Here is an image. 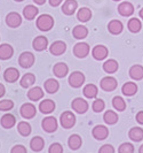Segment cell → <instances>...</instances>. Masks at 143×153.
<instances>
[{"label": "cell", "instance_id": "cell-1", "mask_svg": "<svg viewBox=\"0 0 143 153\" xmlns=\"http://www.w3.org/2000/svg\"><path fill=\"white\" fill-rule=\"evenodd\" d=\"M54 17L49 14H41L38 16L37 21H36V25L40 31H49L54 27Z\"/></svg>", "mask_w": 143, "mask_h": 153}, {"label": "cell", "instance_id": "cell-2", "mask_svg": "<svg viewBox=\"0 0 143 153\" xmlns=\"http://www.w3.org/2000/svg\"><path fill=\"white\" fill-rule=\"evenodd\" d=\"M60 123L63 127V129H71L73 128L76 124V115L70 112V111H65L63 112L60 116Z\"/></svg>", "mask_w": 143, "mask_h": 153}, {"label": "cell", "instance_id": "cell-3", "mask_svg": "<svg viewBox=\"0 0 143 153\" xmlns=\"http://www.w3.org/2000/svg\"><path fill=\"white\" fill-rule=\"evenodd\" d=\"M20 114L23 119H26V120H31L33 119L36 114H37V108L31 102H25L23 104L21 108H20Z\"/></svg>", "mask_w": 143, "mask_h": 153}, {"label": "cell", "instance_id": "cell-4", "mask_svg": "<svg viewBox=\"0 0 143 153\" xmlns=\"http://www.w3.org/2000/svg\"><path fill=\"white\" fill-rule=\"evenodd\" d=\"M71 107H72V111H75L76 113L78 114H85L87 111H88V102L85 99L78 97V98H75L71 102Z\"/></svg>", "mask_w": 143, "mask_h": 153}, {"label": "cell", "instance_id": "cell-5", "mask_svg": "<svg viewBox=\"0 0 143 153\" xmlns=\"http://www.w3.org/2000/svg\"><path fill=\"white\" fill-rule=\"evenodd\" d=\"M68 83L71 88L78 89V88H80L85 83V75H84L81 71H73L69 76Z\"/></svg>", "mask_w": 143, "mask_h": 153}, {"label": "cell", "instance_id": "cell-6", "mask_svg": "<svg viewBox=\"0 0 143 153\" xmlns=\"http://www.w3.org/2000/svg\"><path fill=\"white\" fill-rule=\"evenodd\" d=\"M34 61H36V58L33 53L31 52H23L21 53L20 58H18V65L22 67V68H30L34 65Z\"/></svg>", "mask_w": 143, "mask_h": 153}, {"label": "cell", "instance_id": "cell-7", "mask_svg": "<svg viewBox=\"0 0 143 153\" xmlns=\"http://www.w3.org/2000/svg\"><path fill=\"white\" fill-rule=\"evenodd\" d=\"M41 127H43L44 131L48 132V134H52V132H55L57 130L59 123L54 116H47L41 121Z\"/></svg>", "mask_w": 143, "mask_h": 153}, {"label": "cell", "instance_id": "cell-8", "mask_svg": "<svg viewBox=\"0 0 143 153\" xmlns=\"http://www.w3.org/2000/svg\"><path fill=\"white\" fill-rule=\"evenodd\" d=\"M89 45L87 43H77L75 46H73V55L76 58H79V59H84L86 58L88 54H89Z\"/></svg>", "mask_w": 143, "mask_h": 153}, {"label": "cell", "instance_id": "cell-9", "mask_svg": "<svg viewBox=\"0 0 143 153\" xmlns=\"http://www.w3.org/2000/svg\"><path fill=\"white\" fill-rule=\"evenodd\" d=\"M117 85H118L117 79L112 76L103 77V78L101 79V82H100L101 89L106 92H111V91H113V90H116Z\"/></svg>", "mask_w": 143, "mask_h": 153}, {"label": "cell", "instance_id": "cell-10", "mask_svg": "<svg viewBox=\"0 0 143 153\" xmlns=\"http://www.w3.org/2000/svg\"><path fill=\"white\" fill-rule=\"evenodd\" d=\"M5 22H6V24H7L9 28L15 29V28H18V27L21 25V23H22V17H21V15H20L18 13H16V12H10V13H8L7 16H6Z\"/></svg>", "mask_w": 143, "mask_h": 153}, {"label": "cell", "instance_id": "cell-11", "mask_svg": "<svg viewBox=\"0 0 143 153\" xmlns=\"http://www.w3.org/2000/svg\"><path fill=\"white\" fill-rule=\"evenodd\" d=\"M108 54H109V50H108V47L104 45H96V46H94L93 50H92V55H93V58H94L95 60H98V61L104 60L106 56H108Z\"/></svg>", "mask_w": 143, "mask_h": 153}, {"label": "cell", "instance_id": "cell-12", "mask_svg": "<svg viewBox=\"0 0 143 153\" xmlns=\"http://www.w3.org/2000/svg\"><path fill=\"white\" fill-rule=\"evenodd\" d=\"M92 135L93 137L98 140H104L108 136H109V129L106 128V126H102V124H98L93 128L92 130Z\"/></svg>", "mask_w": 143, "mask_h": 153}, {"label": "cell", "instance_id": "cell-13", "mask_svg": "<svg viewBox=\"0 0 143 153\" xmlns=\"http://www.w3.org/2000/svg\"><path fill=\"white\" fill-rule=\"evenodd\" d=\"M65 51H67V44L62 40H56L49 46V52L55 56H60Z\"/></svg>", "mask_w": 143, "mask_h": 153}, {"label": "cell", "instance_id": "cell-14", "mask_svg": "<svg viewBox=\"0 0 143 153\" xmlns=\"http://www.w3.org/2000/svg\"><path fill=\"white\" fill-rule=\"evenodd\" d=\"M69 73V67L67 63L64 62H57L56 65H54L53 67V74L57 78H64L68 75Z\"/></svg>", "mask_w": 143, "mask_h": 153}, {"label": "cell", "instance_id": "cell-15", "mask_svg": "<svg viewBox=\"0 0 143 153\" xmlns=\"http://www.w3.org/2000/svg\"><path fill=\"white\" fill-rule=\"evenodd\" d=\"M20 78V71L14 67H9L4 73V79L7 83H15Z\"/></svg>", "mask_w": 143, "mask_h": 153}, {"label": "cell", "instance_id": "cell-16", "mask_svg": "<svg viewBox=\"0 0 143 153\" xmlns=\"http://www.w3.org/2000/svg\"><path fill=\"white\" fill-rule=\"evenodd\" d=\"M32 47L33 50H36L37 52H41L45 51L46 48L48 47V39L45 36H38L33 39L32 42Z\"/></svg>", "mask_w": 143, "mask_h": 153}, {"label": "cell", "instance_id": "cell-17", "mask_svg": "<svg viewBox=\"0 0 143 153\" xmlns=\"http://www.w3.org/2000/svg\"><path fill=\"white\" fill-rule=\"evenodd\" d=\"M77 8H78V2L76 0H65L62 6V13L64 15L71 16L75 14Z\"/></svg>", "mask_w": 143, "mask_h": 153}, {"label": "cell", "instance_id": "cell-18", "mask_svg": "<svg viewBox=\"0 0 143 153\" xmlns=\"http://www.w3.org/2000/svg\"><path fill=\"white\" fill-rule=\"evenodd\" d=\"M55 107H56L55 101H53L52 99H44L39 104V111L43 114H51L55 111Z\"/></svg>", "mask_w": 143, "mask_h": 153}, {"label": "cell", "instance_id": "cell-19", "mask_svg": "<svg viewBox=\"0 0 143 153\" xmlns=\"http://www.w3.org/2000/svg\"><path fill=\"white\" fill-rule=\"evenodd\" d=\"M16 124V119L15 116L10 113L2 115L1 119H0V126L4 128V129H10L13 128Z\"/></svg>", "mask_w": 143, "mask_h": 153}, {"label": "cell", "instance_id": "cell-20", "mask_svg": "<svg viewBox=\"0 0 143 153\" xmlns=\"http://www.w3.org/2000/svg\"><path fill=\"white\" fill-rule=\"evenodd\" d=\"M118 13L121 16L128 17V16L133 15V13H134V6L131 2H128V1H124V2H121L120 5L118 6Z\"/></svg>", "mask_w": 143, "mask_h": 153}, {"label": "cell", "instance_id": "cell-21", "mask_svg": "<svg viewBox=\"0 0 143 153\" xmlns=\"http://www.w3.org/2000/svg\"><path fill=\"white\" fill-rule=\"evenodd\" d=\"M44 88H45V91L47 93L54 94V93H56V92L59 91L60 83L56 79H54V78H48V79H46L45 83H44Z\"/></svg>", "mask_w": 143, "mask_h": 153}, {"label": "cell", "instance_id": "cell-22", "mask_svg": "<svg viewBox=\"0 0 143 153\" xmlns=\"http://www.w3.org/2000/svg\"><path fill=\"white\" fill-rule=\"evenodd\" d=\"M14 48L9 44H1L0 45V60H8L13 56Z\"/></svg>", "mask_w": 143, "mask_h": 153}, {"label": "cell", "instance_id": "cell-23", "mask_svg": "<svg viewBox=\"0 0 143 153\" xmlns=\"http://www.w3.org/2000/svg\"><path fill=\"white\" fill-rule=\"evenodd\" d=\"M38 14H39V9L36 6H33V5H26L25 7L23 8V16L28 21L33 20Z\"/></svg>", "mask_w": 143, "mask_h": 153}, {"label": "cell", "instance_id": "cell-24", "mask_svg": "<svg viewBox=\"0 0 143 153\" xmlns=\"http://www.w3.org/2000/svg\"><path fill=\"white\" fill-rule=\"evenodd\" d=\"M88 35V29L85 27V25H81V24H78L76 25L75 28L72 29V36L75 37L76 39H85Z\"/></svg>", "mask_w": 143, "mask_h": 153}, {"label": "cell", "instance_id": "cell-25", "mask_svg": "<svg viewBox=\"0 0 143 153\" xmlns=\"http://www.w3.org/2000/svg\"><path fill=\"white\" fill-rule=\"evenodd\" d=\"M68 145L71 151H76V150H78L79 147H81V145H83V139H81V137H80L79 135L73 134V135H71V136L69 137Z\"/></svg>", "mask_w": 143, "mask_h": 153}, {"label": "cell", "instance_id": "cell-26", "mask_svg": "<svg viewBox=\"0 0 143 153\" xmlns=\"http://www.w3.org/2000/svg\"><path fill=\"white\" fill-rule=\"evenodd\" d=\"M44 97V90L40 86H34L31 88L30 90L28 91V98L31 101H38Z\"/></svg>", "mask_w": 143, "mask_h": 153}, {"label": "cell", "instance_id": "cell-27", "mask_svg": "<svg viewBox=\"0 0 143 153\" xmlns=\"http://www.w3.org/2000/svg\"><path fill=\"white\" fill-rule=\"evenodd\" d=\"M44 146H45V140H44L43 137H40V136H34V137L31 139L30 147L33 152H40V151H43Z\"/></svg>", "mask_w": 143, "mask_h": 153}, {"label": "cell", "instance_id": "cell-28", "mask_svg": "<svg viewBox=\"0 0 143 153\" xmlns=\"http://www.w3.org/2000/svg\"><path fill=\"white\" fill-rule=\"evenodd\" d=\"M124 29V25L119 20H112L108 24V30L112 35H119Z\"/></svg>", "mask_w": 143, "mask_h": 153}, {"label": "cell", "instance_id": "cell-29", "mask_svg": "<svg viewBox=\"0 0 143 153\" xmlns=\"http://www.w3.org/2000/svg\"><path fill=\"white\" fill-rule=\"evenodd\" d=\"M83 93L86 98H88V99H93V98H95V97L98 96V89L95 84H87V85H85V86H84Z\"/></svg>", "mask_w": 143, "mask_h": 153}, {"label": "cell", "instance_id": "cell-30", "mask_svg": "<svg viewBox=\"0 0 143 153\" xmlns=\"http://www.w3.org/2000/svg\"><path fill=\"white\" fill-rule=\"evenodd\" d=\"M77 19L80 22H88L92 19V10L87 7H81L77 13Z\"/></svg>", "mask_w": 143, "mask_h": 153}, {"label": "cell", "instance_id": "cell-31", "mask_svg": "<svg viewBox=\"0 0 143 153\" xmlns=\"http://www.w3.org/2000/svg\"><path fill=\"white\" fill-rule=\"evenodd\" d=\"M118 68H119V65L114 59H109L103 63V70L106 74H113L118 70Z\"/></svg>", "mask_w": 143, "mask_h": 153}, {"label": "cell", "instance_id": "cell-32", "mask_svg": "<svg viewBox=\"0 0 143 153\" xmlns=\"http://www.w3.org/2000/svg\"><path fill=\"white\" fill-rule=\"evenodd\" d=\"M129 76L131 78L135 79V81H140L143 78V67L140 65H134L129 69Z\"/></svg>", "mask_w": 143, "mask_h": 153}, {"label": "cell", "instance_id": "cell-33", "mask_svg": "<svg viewBox=\"0 0 143 153\" xmlns=\"http://www.w3.org/2000/svg\"><path fill=\"white\" fill-rule=\"evenodd\" d=\"M121 92L127 97H132L137 92V85H136V83H133V82H127V83L122 85Z\"/></svg>", "mask_w": 143, "mask_h": 153}, {"label": "cell", "instance_id": "cell-34", "mask_svg": "<svg viewBox=\"0 0 143 153\" xmlns=\"http://www.w3.org/2000/svg\"><path fill=\"white\" fill-rule=\"evenodd\" d=\"M34 83H36V76H34V74H32V73L25 74V75L21 78V82H20L21 86L24 88V89L30 88V86H32Z\"/></svg>", "mask_w": 143, "mask_h": 153}, {"label": "cell", "instance_id": "cell-35", "mask_svg": "<svg viewBox=\"0 0 143 153\" xmlns=\"http://www.w3.org/2000/svg\"><path fill=\"white\" fill-rule=\"evenodd\" d=\"M17 131H18V134L23 136V137H28L29 135L31 134V126L30 123L25 122V121H21V122H18L17 124Z\"/></svg>", "mask_w": 143, "mask_h": 153}, {"label": "cell", "instance_id": "cell-36", "mask_svg": "<svg viewBox=\"0 0 143 153\" xmlns=\"http://www.w3.org/2000/svg\"><path fill=\"white\" fill-rule=\"evenodd\" d=\"M128 137L134 142H140L143 139V129L140 127H134L128 132Z\"/></svg>", "mask_w": 143, "mask_h": 153}, {"label": "cell", "instance_id": "cell-37", "mask_svg": "<svg viewBox=\"0 0 143 153\" xmlns=\"http://www.w3.org/2000/svg\"><path fill=\"white\" fill-rule=\"evenodd\" d=\"M103 120H104V122L106 124H109V126H111V124H116V123L118 122V114L116 113V112H113V111H106L104 115H103Z\"/></svg>", "mask_w": 143, "mask_h": 153}, {"label": "cell", "instance_id": "cell-38", "mask_svg": "<svg viewBox=\"0 0 143 153\" xmlns=\"http://www.w3.org/2000/svg\"><path fill=\"white\" fill-rule=\"evenodd\" d=\"M127 27H128V30L131 31V32L136 33V32H139V31L141 30L142 24H141V21L139 19L133 17V19H129V21L127 23Z\"/></svg>", "mask_w": 143, "mask_h": 153}, {"label": "cell", "instance_id": "cell-39", "mask_svg": "<svg viewBox=\"0 0 143 153\" xmlns=\"http://www.w3.org/2000/svg\"><path fill=\"white\" fill-rule=\"evenodd\" d=\"M112 106L114 107L116 111L122 112V111L126 109V102H125V100L122 99L121 97L117 96V97H114V98L112 99Z\"/></svg>", "mask_w": 143, "mask_h": 153}, {"label": "cell", "instance_id": "cell-40", "mask_svg": "<svg viewBox=\"0 0 143 153\" xmlns=\"http://www.w3.org/2000/svg\"><path fill=\"white\" fill-rule=\"evenodd\" d=\"M14 107V101L10 99H2L0 100V111L1 112H8Z\"/></svg>", "mask_w": 143, "mask_h": 153}, {"label": "cell", "instance_id": "cell-41", "mask_svg": "<svg viewBox=\"0 0 143 153\" xmlns=\"http://www.w3.org/2000/svg\"><path fill=\"white\" fill-rule=\"evenodd\" d=\"M92 108L95 113H101L102 111H104L106 108V104L102 99H95L93 101V105H92Z\"/></svg>", "mask_w": 143, "mask_h": 153}, {"label": "cell", "instance_id": "cell-42", "mask_svg": "<svg viewBox=\"0 0 143 153\" xmlns=\"http://www.w3.org/2000/svg\"><path fill=\"white\" fill-rule=\"evenodd\" d=\"M119 153H133L134 152V146L131 143H122L119 149H118Z\"/></svg>", "mask_w": 143, "mask_h": 153}, {"label": "cell", "instance_id": "cell-43", "mask_svg": "<svg viewBox=\"0 0 143 153\" xmlns=\"http://www.w3.org/2000/svg\"><path fill=\"white\" fill-rule=\"evenodd\" d=\"M49 153H63V146L60 143H53L48 149Z\"/></svg>", "mask_w": 143, "mask_h": 153}, {"label": "cell", "instance_id": "cell-44", "mask_svg": "<svg viewBox=\"0 0 143 153\" xmlns=\"http://www.w3.org/2000/svg\"><path fill=\"white\" fill-rule=\"evenodd\" d=\"M98 153H114V149H113L112 145L106 144L98 150Z\"/></svg>", "mask_w": 143, "mask_h": 153}, {"label": "cell", "instance_id": "cell-45", "mask_svg": "<svg viewBox=\"0 0 143 153\" xmlns=\"http://www.w3.org/2000/svg\"><path fill=\"white\" fill-rule=\"evenodd\" d=\"M12 153H26V147H24L23 145H15L14 147H12L10 150Z\"/></svg>", "mask_w": 143, "mask_h": 153}, {"label": "cell", "instance_id": "cell-46", "mask_svg": "<svg viewBox=\"0 0 143 153\" xmlns=\"http://www.w3.org/2000/svg\"><path fill=\"white\" fill-rule=\"evenodd\" d=\"M62 1H63V0H48L49 5H51L52 7H57V6H60L61 4H62Z\"/></svg>", "mask_w": 143, "mask_h": 153}, {"label": "cell", "instance_id": "cell-47", "mask_svg": "<svg viewBox=\"0 0 143 153\" xmlns=\"http://www.w3.org/2000/svg\"><path fill=\"white\" fill-rule=\"evenodd\" d=\"M136 121L140 123V124H143V111H140L136 114Z\"/></svg>", "mask_w": 143, "mask_h": 153}, {"label": "cell", "instance_id": "cell-48", "mask_svg": "<svg viewBox=\"0 0 143 153\" xmlns=\"http://www.w3.org/2000/svg\"><path fill=\"white\" fill-rule=\"evenodd\" d=\"M5 93H6V89H5L4 85L0 83V98H2L5 96Z\"/></svg>", "mask_w": 143, "mask_h": 153}, {"label": "cell", "instance_id": "cell-49", "mask_svg": "<svg viewBox=\"0 0 143 153\" xmlns=\"http://www.w3.org/2000/svg\"><path fill=\"white\" fill-rule=\"evenodd\" d=\"M33 2H36L37 5H39V6H41V5H44L46 2V0H32Z\"/></svg>", "mask_w": 143, "mask_h": 153}, {"label": "cell", "instance_id": "cell-50", "mask_svg": "<svg viewBox=\"0 0 143 153\" xmlns=\"http://www.w3.org/2000/svg\"><path fill=\"white\" fill-rule=\"evenodd\" d=\"M140 17H141V19L143 20V8L141 9V10H140Z\"/></svg>", "mask_w": 143, "mask_h": 153}, {"label": "cell", "instance_id": "cell-51", "mask_svg": "<svg viewBox=\"0 0 143 153\" xmlns=\"http://www.w3.org/2000/svg\"><path fill=\"white\" fill-rule=\"evenodd\" d=\"M139 152H140V153H143V145H141V147L139 149Z\"/></svg>", "mask_w": 143, "mask_h": 153}, {"label": "cell", "instance_id": "cell-52", "mask_svg": "<svg viewBox=\"0 0 143 153\" xmlns=\"http://www.w3.org/2000/svg\"><path fill=\"white\" fill-rule=\"evenodd\" d=\"M16 2H22V1H24V0H15Z\"/></svg>", "mask_w": 143, "mask_h": 153}, {"label": "cell", "instance_id": "cell-53", "mask_svg": "<svg viewBox=\"0 0 143 153\" xmlns=\"http://www.w3.org/2000/svg\"><path fill=\"white\" fill-rule=\"evenodd\" d=\"M113 1H120V0H113Z\"/></svg>", "mask_w": 143, "mask_h": 153}]
</instances>
